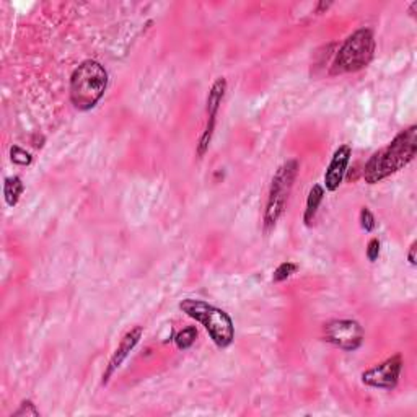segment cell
<instances>
[{
  "instance_id": "15",
  "label": "cell",
  "mask_w": 417,
  "mask_h": 417,
  "mask_svg": "<svg viewBox=\"0 0 417 417\" xmlns=\"http://www.w3.org/2000/svg\"><path fill=\"white\" fill-rule=\"evenodd\" d=\"M10 160H12V163H15V165L28 167V165H31L33 157L30 152H26L25 148L18 147V145H13V147L10 148Z\"/></svg>"
},
{
  "instance_id": "4",
  "label": "cell",
  "mask_w": 417,
  "mask_h": 417,
  "mask_svg": "<svg viewBox=\"0 0 417 417\" xmlns=\"http://www.w3.org/2000/svg\"><path fill=\"white\" fill-rule=\"evenodd\" d=\"M375 48H377V44H375L372 30L360 28V30L354 31L337 51L331 65V74H350L365 69L372 62Z\"/></svg>"
},
{
  "instance_id": "9",
  "label": "cell",
  "mask_w": 417,
  "mask_h": 417,
  "mask_svg": "<svg viewBox=\"0 0 417 417\" xmlns=\"http://www.w3.org/2000/svg\"><path fill=\"white\" fill-rule=\"evenodd\" d=\"M350 155H352V148H350V145L348 144L341 145V147L336 150L325 173V186L323 187H325L326 191L334 193L337 187L343 185L346 171H348L350 162Z\"/></svg>"
},
{
  "instance_id": "12",
  "label": "cell",
  "mask_w": 417,
  "mask_h": 417,
  "mask_svg": "<svg viewBox=\"0 0 417 417\" xmlns=\"http://www.w3.org/2000/svg\"><path fill=\"white\" fill-rule=\"evenodd\" d=\"M23 191H25V185H23L20 176H8L3 181V198H6L7 205L15 207L20 201Z\"/></svg>"
},
{
  "instance_id": "5",
  "label": "cell",
  "mask_w": 417,
  "mask_h": 417,
  "mask_svg": "<svg viewBox=\"0 0 417 417\" xmlns=\"http://www.w3.org/2000/svg\"><path fill=\"white\" fill-rule=\"evenodd\" d=\"M298 168L300 165L297 160H287L278 168V171L273 176L268 193V203H266L264 219H262L266 233L274 230L275 225L284 215L290 193H292L293 182L298 176Z\"/></svg>"
},
{
  "instance_id": "7",
  "label": "cell",
  "mask_w": 417,
  "mask_h": 417,
  "mask_svg": "<svg viewBox=\"0 0 417 417\" xmlns=\"http://www.w3.org/2000/svg\"><path fill=\"white\" fill-rule=\"evenodd\" d=\"M402 372V357L400 354L391 355L390 359L383 360L382 364L365 370L362 373V383L377 390L391 391L398 386Z\"/></svg>"
},
{
  "instance_id": "16",
  "label": "cell",
  "mask_w": 417,
  "mask_h": 417,
  "mask_svg": "<svg viewBox=\"0 0 417 417\" xmlns=\"http://www.w3.org/2000/svg\"><path fill=\"white\" fill-rule=\"evenodd\" d=\"M41 412L37 411L36 405L30 400H25L22 401V405L18 409L13 412V414L10 417H40Z\"/></svg>"
},
{
  "instance_id": "13",
  "label": "cell",
  "mask_w": 417,
  "mask_h": 417,
  "mask_svg": "<svg viewBox=\"0 0 417 417\" xmlns=\"http://www.w3.org/2000/svg\"><path fill=\"white\" fill-rule=\"evenodd\" d=\"M196 339H198V330H196V326H187L175 336V344L180 350H186L196 343Z\"/></svg>"
},
{
  "instance_id": "14",
  "label": "cell",
  "mask_w": 417,
  "mask_h": 417,
  "mask_svg": "<svg viewBox=\"0 0 417 417\" xmlns=\"http://www.w3.org/2000/svg\"><path fill=\"white\" fill-rule=\"evenodd\" d=\"M298 271V266L295 264L292 261H285L282 264L278 266V269L274 271L273 274V282H284V280H287L290 275L295 274Z\"/></svg>"
},
{
  "instance_id": "17",
  "label": "cell",
  "mask_w": 417,
  "mask_h": 417,
  "mask_svg": "<svg viewBox=\"0 0 417 417\" xmlns=\"http://www.w3.org/2000/svg\"><path fill=\"white\" fill-rule=\"evenodd\" d=\"M359 220H360V227H362L367 233H372L375 230V227H377V222H375L372 210H370L368 207H362V210H360V215H359Z\"/></svg>"
},
{
  "instance_id": "18",
  "label": "cell",
  "mask_w": 417,
  "mask_h": 417,
  "mask_svg": "<svg viewBox=\"0 0 417 417\" xmlns=\"http://www.w3.org/2000/svg\"><path fill=\"white\" fill-rule=\"evenodd\" d=\"M380 248H382V243L378 238H372V240L368 241L367 245V257L370 262H375L378 259V256H380Z\"/></svg>"
},
{
  "instance_id": "10",
  "label": "cell",
  "mask_w": 417,
  "mask_h": 417,
  "mask_svg": "<svg viewBox=\"0 0 417 417\" xmlns=\"http://www.w3.org/2000/svg\"><path fill=\"white\" fill-rule=\"evenodd\" d=\"M227 93V80L223 77L217 78L210 87L207 101H205V111H207V121H217V114L222 101Z\"/></svg>"
},
{
  "instance_id": "19",
  "label": "cell",
  "mask_w": 417,
  "mask_h": 417,
  "mask_svg": "<svg viewBox=\"0 0 417 417\" xmlns=\"http://www.w3.org/2000/svg\"><path fill=\"white\" fill-rule=\"evenodd\" d=\"M416 250H417V243L414 241L407 251V261L411 262V266H416Z\"/></svg>"
},
{
  "instance_id": "3",
  "label": "cell",
  "mask_w": 417,
  "mask_h": 417,
  "mask_svg": "<svg viewBox=\"0 0 417 417\" xmlns=\"http://www.w3.org/2000/svg\"><path fill=\"white\" fill-rule=\"evenodd\" d=\"M180 310L194 321L201 323L217 348H228L235 339V325L232 316L222 308L210 305L204 300L186 298L180 303Z\"/></svg>"
},
{
  "instance_id": "6",
  "label": "cell",
  "mask_w": 417,
  "mask_h": 417,
  "mask_svg": "<svg viewBox=\"0 0 417 417\" xmlns=\"http://www.w3.org/2000/svg\"><path fill=\"white\" fill-rule=\"evenodd\" d=\"M323 339L336 348L354 352L364 343V327L355 320H332L323 326Z\"/></svg>"
},
{
  "instance_id": "11",
  "label": "cell",
  "mask_w": 417,
  "mask_h": 417,
  "mask_svg": "<svg viewBox=\"0 0 417 417\" xmlns=\"http://www.w3.org/2000/svg\"><path fill=\"white\" fill-rule=\"evenodd\" d=\"M323 199H325V187H323L321 185H315L310 189V193H308L305 214H303V222H305L307 227H310V225L313 223V220H315Z\"/></svg>"
},
{
  "instance_id": "2",
  "label": "cell",
  "mask_w": 417,
  "mask_h": 417,
  "mask_svg": "<svg viewBox=\"0 0 417 417\" xmlns=\"http://www.w3.org/2000/svg\"><path fill=\"white\" fill-rule=\"evenodd\" d=\"M108 72L100 62L87 59L70 75L69 95L75 110L90 111L105 96Z\"/></svg>"
},
{
  "instance_id": "8",
  "label": "cell",
  "mask_w": 417,
  "mask_h": 417,
  "mask_svg": "<svg viewBox=\"0 0 417 417\" xmlns=\"http://www.w3.org/2000/svg\"><path fill=\"white\" fill-rule=\"evenodd\" d=\"M142 334H144V330L140 326H135L129 332H126L123 339H121L119 346L116 348L114 352H112L110 362H108V365H106V370H105V373H103V382H101L103 386L108 385V382L111 380L112 375H114L121 368V365L124 364V360L129 357V354L135 349V346L140 343Z\"/></svg>"
},
{
  "instance_id": "1",
  "label": "cell",
  "mask_w": 417,
  "mask_h": 417,
  "mask_svg": "<svg viewBox=\"0 0 417 417\" xmlns=\"http://www.w3.org/2000/svg\"><path fill=\"white\" fill-rule=\"evenodd\" d=\"M417 153V126L401 130L386 147L375 152L364 167L367 185H377L414 160Z\"/></svg>"
}]
</instances>
